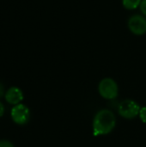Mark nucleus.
<instances>
[{"label": "nucleus", "mask_w": 146, "mask_h": 147, "mask_svg": "<svg viewBox=\"0 0 146 147\" xmlns=\"http://www.w3.org/2000/svg\"><path fill=\"white\" fill-rule=\"evenodd\" d=\"M128 27L134 34L142 35L146 33V19L140 15H134L129 19Z\"/></svg>", "instance_id": "obj_5"}, {"label": "nucleus", "mask_w": 146, "mask_h": 147, "mask_svg": "<svg viewBox=\"0 0 146 147\" xmlns=\"http://www.w3.org/2000/svg\"><path fill=\"white\" fill-rule=\"evenodd\" d=\"M0 147H14L13 145L7 140H0Z\"/></svg>", "instance_id": "obj_9"}, {"label": "nucleus", "mask_w": 146, "mask_h": 147, "mask_svg": "<svg viewBox=\"0 0 146 147\" xmlns=\"http://www.w3.org/2000/svg\"><path fill=\"white\" fill-rule=\"evenodd\" d=\"M123 5L127 9H134L140 5L141 0H123Z\"/></svg>", "instance_id": "obj_7"}, {"label": "nucleus", "mask_w": 146, "mask_h": 147, "mask_svg": "<svg viewBox=\"0 0 146 147\" xmlns=\"http://www.w3.org/2000/svg\"><path fill=\"white\" fill-rule=\"evenodd\" d=\"M139 117H140V120H141L144 123H146V107H144V108L140 109V111H139Z\"/></svg>", "instance_id": "obj_8"}, {"label": "nucleus", "mask_w": 146, "mask_h": 147, "mask_svg": "<svg viewBox=\"0 0 146 147\" xmlns=\"http://www.w3.org/2000/svg\"><path fill=\"white\" fill-rule=\"evenodd\" d=\"M119 114L126 119H133L139 115L140 107L133 100H125L119 104Z\"/></svg>", "instance_id": "obj_3"}, {"label": "nucleus", "mask_w": 146, "mask_h": 147, "mask_svg": "<svg viewBox=\"0 0 146 147\" xmlns=\"http://www.w3.org/2000/svg\"><path fill=\"white\" fill-rule=\"evenodd\" d=\"M116 124V119L113 112L108 109L99 111L93 121V133L95 136L106 135L111 133Z\"/></svg>", "instance_id": "obj_1"}, {"label": "nucleus", "mask_w": 146, "mask_h": 147, "mask_svg": "<svg viewBox=\"0 0 146 147\" xmlns=\"http://www.w3.org/2000/svg\"><path fill=\"white\" fill-rule=\"evenodd\" d=\"M4 113V108H3V105L0 102V117L3 115Z\"/></svg>", "instance_id": "obj_11"}, {"label": "nucleus", "mask_w": 146, "mask_h": 147, "mask_svg": "<svg viewBox=\"0 0 146 147\" xmlns=\"http://www.w3.org/2000/svg\"><path fill=\"white\" fill-rule=\"evenodd\" d=\"M100 95L106 99H114L118 96V85L112 78L102 79L98 86Z\"/></svg>", "instance_id": "obj_2"}, {"label": "nucleus", "mask_w": 146, "mask_h": 147, "mask_svg": "<svg viewBox=\"0 0 146 147\" xmlns=\"http://www.w3.org/2000/svg\"><path fill=\"white\" fill-rule=\"evenodd\" d=\"M139 6H140V9H141L142 13L146 16V0H142Z\"/></svg>", "instance_id": "obj_10"}, {"label": "nucleus", "mask_w": 146, "mask_h": 147, "mask_svg": "<svg viewBox=\"0 0 146 147\" xmlns=\"http://www.w3.org/2000/svg\"><path fill=\"white\" fill-rule=\"evenodd\" d=\"M5 99L9 103L13 105H17L23 99V95L20 89L16 87H12L9 89V90L6 92Z\"/></svg>", "instance_id": "obj_6"}, {"label": "nucleus", "mask_w": 146, "mask_h": 147, "mask_svg": "<svg viewBox=\"0 0 146 147\" xmlns=\"http://www.w3.org/2000/svg\"><path fill=\"white\" fill-rule=\"evenodd\" d=\"M3 95V86L0 84V97H2Z\"/></svg>", "instance_id": "obj_12"}, {"label": "nucleus", "mask_w": 146, "mask_h": 147, "mask_svg": "<svg viewBox=\"0 0 146 147\" xmlns=\"http://www.w3.org/2000/svg\"><path fill=\"white\" fill-rule=\"evenodd\" d=\"M11 117L15 123L19 125H23L27 123L29 120V109L27 106L23 104H17L11 109Z\"/></svg>", "instance_id": "obj_4"}]
</instances>
